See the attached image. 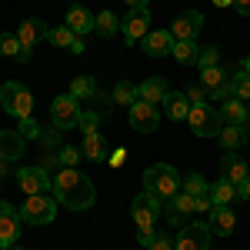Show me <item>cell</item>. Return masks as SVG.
Here are the masks:
<instances>
[{"label": "cell", "instance_id": "6da1fadb", "mask_svg": "<svg viewBox=\"0 0 250 250\" xmlns=\"http://www.w3.org/2000/svg\"><path fill=\"white\" fill-rule=\"evenodd\" d=\"M54 200L63 204L67 210H90L97 200L94 180H87L83 173H77L74 167H63L60 173H54Z\"/></svg>", "mask_w": 250, "mask_h": 250}, {"label": "cell", "instance_id": "7a4b0ae2", "mask_svg": "<svg viewBox=\"0 0 250 250\" xmlns=\"http://www.w3.org/2000/svg\"><path fill=\"white\" fill-rule=\"evenodd\" d=\"M180 173L173 170L170 164H154V167H147L144 170V190L157 193L160 200H170L173 193H180Z\"/></svg>", "mask_w": 250, "mask_h": 250}, {"label": "cell", "instance_id": "3957f363", "mask_svg": "<svg viewBox=\"0 0 250 250\" xmlns=\"http://www.w3.org/2000/svg\"><path fill=\"white\" fill-rule=\"evenodd\" d=\"M0 107H3L10 117L23 120V117L34 114V97H30V90H27L23 83L10 80V83H3V87H0Z\"/></svg>", "mask_w": 250, "mask_h": 250}, {"label": "cell", "instance_id": "277c9868", "mask_svg": "<svg viewBox=\"0 0 250 250\" xmlns=\"http://www.w3.org/2000/svg\"><path fill=\"white\" fill-rule=\"evenodd\" d=\"M20 217H23V224H34V227L54 224V217H57V200L47 197V193H34V197H27V204L20 207Z\"/></svg>", "mask_w": 250, "mask_h": 250}, {"label": "cell", "instance_id": "5b68a950", "mask_svg": "<svg viewBox=\"0 0 250 250\" xmlns=\"http://www.w3.org/2000/svg\"><path fill=\"white\" fill-rule=\"evenodd\" d=\"M187 124H190V130L197 137H217L224 130V120L210 104H193L190 114H187Z\"/></svg>", "mask_w": 250, "mask_h": 250}, {"label": "cell", "instance_id": "8992f818", "mask_svg": "<svg viewBox=\"0 0 250 250\" xmlns=\"http://www.w3.org/2000/svg\"><path fill=\"white\" fill-rule=\"evenodd\" d=\"M164 210H167V200H160V197L150 193V190L137 193L134 204H130V213H134V224H137V227H154V220Z\"/></svg>", "mask_w": 250, "mask_h": 250}, {"label": "cell", "instance_id": "52a82bcc", "mask_svg": "<svg viewBox=\"0 0 250 250\" xmlns=\"http://www.w3.org/2000/svg\"><path fill=\"white\" fill-rule=\"evenodd\" d=\"M210 237V224H184L180 233H173V250H207Z\"/></svg>", "mask_w": 250, "mask_h": 250}, {"label": "cell", "instance_id": "ba28073f", "mask_svg": "<svg viewBox=\"0 0 250 250\" xmlns=\"http://www.w3.org/2000/svg\"><path fill=\"white\" fill-rule=\"evenodd\" d=\"M50 120H54V130H70L77 127L80 120V100L74 94H60L50 104Z\"/></svg>", "mask_w": 250, "mask_h": 250}, {"label": "cell", "instance_id": "9c48e42d", "mask_svg": "<svg viewBox=\"0 0 250 250\" xmlns=\"http://www.w3.org/2000/svg\"><path fill=\"white\" fill-rule=\"evenodd\" d=\"M20 230H23V217H20V207L0 200V247H14L20 240Z\"/></svg>", "mask_w": 250, "mask_h": 250}, {"label": "cell", "instance_id": "30bf717a", "mask_svg": "<svg viewBox=\"0 0 250 250\" xmlns=\"http://www.w3.org/2000/svg\"><path fill=\"white\" fill-rule=\"evenodd\" d=\"M120 30H124V40L127 43H137L150 34V10L147 7H134L127 10V17L120 20Z\"/></svg>", "mask_w": 250, "mask_h": 250}, {"label": "cell", "instance_id": "8fae6325", "mask_svg": "<svg viewBox=\"0 0 250 250\" xmlns=\"http://www.w3.org/2000/svg\"><path fill=\"white\" fill-rule=\"evenodd\" d=\"M17 184L20 190L27 193V197H34V193H47L54 187V177L47 173V167H20L17 170Z\"/></svg>", "mask_w": 250, "mask_h": 250}, {"label": "cell", "instance_id": "7c38bea8", "mask_svg": "<svg viewBox=\"0 0 250 250\" xmlns=\"http://www.w3.org/2000/svg\"><path fill=\"white\" fill-rule=\"evenodd\" d=\"M130 127H134L137 134H154L157 127H160V114H157L154 104L137 100L134 107H130Z\"/></svg>", "mask_w": 250, "mask_h": 250}, {"label": "cell", "instance_id": "4fadbf2b", "mask_svg": "<svg viewBox=\"0 0 250 250\" xmlns=\"http://www.w3.org/2000/svg\"><path fill=\"white\" fill-rule=\"evenodd\" d=\"M200 30H204V14H200V10H184V14L170 23L173 40H197Z\"/></svg>", "mask_w": 250, "mask_h": 250}, {"label": "cell", "instance_id": "5bb4252c", "mask_svg": "<svg viewBox=\"0 0 250 250\" xmlns=\"http://www.w3.org/2000/svg\"><path fill=\"white\" fill-rule=\"evenodd\" d=\"M17 37H20V43H23L27 50H34L40 40H47V37H50V27H47V23H43L40 17H27V20H20Z\"/></svg>", "mask_w": 250, "mask_h": 250}, {"label": "cell", "instance_id": "9a60e30c", "mask_svg": "<svg viewBox=\"0 0 250 250\" xmlns=\"http://www.w3.org/2000/svg\"><path fill=\"white\" fill-rule=\"evenodd\" d=\"M220 177H224V180H230V184L247 180V177H250L247 160H244L240 154H233V150H227V154H224V160H220Z\"/></svg>", "mask_w": 250, "mask_h": 250}, {"label": "cell", "instance_id": "2e32d148", "mask_svg": "<svg viewBox=\"0 0 250 250\" xmlns=\"http://www.w3.org/2000/svg\"><path fill=\"white\" fill-rule=\"evenodd\" d=\"M210 233L213 237H230L233 227H237V213L233 207H210Z\"/></svg>", "mask_w": 250, "mask_h": 250}, {"label": "cell", "instance_id": "e0dca14e", "mask_svg": "<svg viewBox=\"0 0 250 250\" xmlns=\"http://www.w3.org/2000/svg\"><path fill=\"white\" fill-rule=\"evenodd\" d=\"M173 50V34L170 30H150L144 37V54L147 57H167Z\"/></svg>", "mask_w": 250, "mask_h": 250}, {"label": "cell", "instance_id": "ac0fdd59", "mask_svg": "<svg viewBox=\"0 0 250 250\" xmlns=\"http://www.w3.org/2000/svg\"><path fill=\"white\" fill-rule=\"evenodd\" d=\"M63 23L77 34V37H87L90 30H94V14L87 10V7H80V3H74L70 10H67V17H63Z\"/></svg>", "mask_w": 250, "mask_h": 250}, {"label": "cell", "instance_id": "d6986e66", "mask_svg": "<svg viewBox=\"0 0 250 250\" xmlns=\"http://www.w3.org/2000/svg\"><path fill=\"white\" fill-rule=\"evenodd\" d=\"M0 57L17 60V63H30L34 50H27V47L20 43V37H17V34H0Z\"/></svg>", "mask_w": 250, "mask_h": 250}, {"label": "cell", "instance_id": "ffe728a7", "mask_svg": "<svg viewBox=\"0 0 250 250\" xmlns=\"http://www.w3.org/2000/svg\"><path fill=\"white\" fill-rule=\"evenodd\" d=\"M170 94L167 90V80L164 77H150V80H144V83H137V97L144 100V104H164V97Z\"/></svg>", "mask_w": 250, "mask_h": 250}, {"label": "cell", "instance_id": "44dd1931", "mask_svg": "<svg viewBox=\"0 0 250 250\" xmlns=\"http://www.w3.org/2000/svg\"><path fill=\"white\" fill-rule=\"evenodd\" d=\"M220 120L224 124H233V127H244L247 124V117H250V110H247V104L244 100H237V97H230V100H224L220 104Z\"/></svg>", "mask_w": 250, "mask_h": 250}, {"label": "cell", "instance_id": "7402d4cb", "mask_svg": "<svg viewBox=\"0 0 250 250\" xmlns=\"http://www.w3.org/2000/svg\"><path fill=\"white\" fill-rule=\"evenodd\" d=\"M47 40H50L54 47H67L70 54H83V37H77V34H74V30H70L67 23H60V27H54Z\"/></svg>", "mask_w": 250, "mask_h": 250}, {"label": "cell", "instance_id": "603a6c76", "mask_svg": "<svg viewBox=\"0 0 250 250\" xmlns=\"http://www.w3.org/2000/svg\"><path fill=\"white\" fill-rule=\"evenodd\" d=\"M23 154V137L17 130H0V164H10Z\"/></svg>", "mask_w": 250, "mask_h": 250}, {"label": "cell", "instance_id": "cb8c5ba5", "mask_svg": "<svg viewBox=\"0 0 250 250\" xmlns=\"http://www.w3.org/2000/svg\"><path fill=\"white\" fill-rule=\"evenodd\" d=\"M190 100H187V94H177V90H170V94L164 97V110H167V117L170 120H187V114H190Z\"/></svg>", "mask_w": 250, "mask_h": 250}, {"label": "cell", "instance_id": "d4e9b609", "mask_svg": "<svg viewBox=\"0 0 250 250\" xmlns=\"http://www.w3.org/2000/svg\"><path fill=\"white\" fill-rule=\"evenodd\" d=\"M80 150H83V157H90L94 164H100V160H107V157H110V144H107L100 134H87Z\"/></svg>", "mask_w": 250, "mask_h": 250}, {"label": "cell", "instance_id": "484cf974", "mask_svg": "<svg viewBox=\"0 0 250 250\" xmlns=\"http://www.w3.org/2000/svg\"><path fill=\"white\" fill-rule=\"evenodd\" d=\"M233 200H237V184H230V180H217L210 187V204L213 207H230Z\"/></svg>", "mask_w": 250, "mask_h": 250}, {"label": "cell", "instance_id": "4316f807", "mask_svg": "<svg viewBox=\"0 0 250 250\" xmlns=\"http://www.w3.org/2000/svg\"><path fill=\"white\" fill-rule=\"evenodd\" d=\"M173 60L177 63H184V67H190V63H197V57H200V47H197V40H173Z\"/></svg>", "mask_w": 250, "mask_h": 250}, {"label": "cell", "instance_id": "83f0119b", "mask_svg": "<svg viewBox=\"0 0 250 250\" xmlns=\"http://www.w3.org/2000/svg\"><path fill=\"white\" fill-rule=\"evenodd\" d=\"M217 140H220V147L224 150H240V144L247 140V134H244V127H233V124H224V130L217 134Z\"/></svg>", "mask_w": 250, "mask_h": 250}, {"label": "cell", "instance_id": "f1b7e54d", "mask_svg": "<svg viewBox=\"0 0 250 250\" xmlns=\"http://www.w3.org/2000/svg\"><path fill=\"white\" fill-rule=\"evenodd\" d=\"M180 190L190 193V197H210V184H207L200 173H187V177L180 180Z\"/></svg>", "mask_w": 250, "mask_h": 250}, {"label": "cell", "instance_id": "f546056e", "mask_svg": "<svg viewBox=\"0 0 250 250\" xmlns=\"http://www.w3.org/2000/svg\"><path fill=\"white\" fill-rule=\"evenodd\" d=\"M117 27H120V20H117V14H110V10H100L94 17V30L100 34V37H114Z\"/></svg>", "mask_w": 250, "mask_h": 250}, {"label": "cell", "instance_id": "4dcf8cb0", "mask_svg": "<svg viewBox=\"0 0 250 250\" xmlns=\"http://www.w3.org/2000/svg\"><path fill=\"white\" fill-rule=\"evenodd\" d=\"M114 100L120 104V107H134L137 100H140V97H137V83H130V80H120V83L114 87Z\"/></svg>", "mask_w": 250, "mask_h": 250}, {"label": "cell", "instance_id": "1f68e13d", "mask_svg": "<svg viewBox=\"0 0 250 250\" xmlns=\"http://www.w3.org/2000/svg\"><path fill=\"white\" fill-rule=\"evenodd\" d=\"M200 83L207 87V90H217L220 83H227V77H224V67H200Z\"/></svg>", "mask_w": 250, "mask_h": 250}, {"label": "cell", "instance_id": "d6a6232c", "mask_svg": "<svg viewBox=\"0 0 250 250\" xmlns=\"http://www.w3.org/2000/svg\"><path fill=\"white\" fill-rule=\"evenodd\" d=\"M70 94L77 97V100H90V97L97 94L94 77H74V83H70Z\"/></svg>", "mask_w": 250, "mask_h": 250}, {"label": "cell", "instance_id": "836d02e7", "mask_svg": "<svg viewBox=\"0 0 250 250\" xmlns=\"http://www.w3.org/2000/svg\"><path fill=\"white\" fill-rule=\"evenodd\" d=\"M230 90H233V97L237 100H250V74H233L230 77Z\"/></svg>", "mask_w": 250, "mask_h": 250}, {"label": "cell", "instance_id": "e575fe53", "mask_svg": "<svg viewBox=\"0 0 250 250\" xmlns=\"http://www.w3.org/2000/svg\"><path fill=\"white\" fill-rule=\"evenodd\" d=\"M17 134L23 137V140H40V137H43V130H40V124L34 120V117H23V120H20V130H17Z\"/></svg>", "mask_w": 250, "mask_h": 250}, {"label": "cell", "instance_id": "d590c367", "mask_svg": "<svg viewBox=\"0 0 250 250\" xmlns=\"http://www.w3.org/2000/svg\"><path fill=\"white\" fill-rule=\"evenodd\" d=\"M80 157H83V150H80V147H70V144H67V147H60L57 150V160H60V167H77V160Z\"/></svg>", "mask_w": 250, "mask_h": 250}, {"label": "cell", "instance_id": "8d00e7d4", "mask_svg": "<svg viewBox=\"0 0 250 250\" xmlns=\"http://www.w3.org/2000/svg\"><path fill=\"white\" fill-rule=\"evenodd\" d=\"M77 127L83 130V137H87V134H97V127H100V114H97V110H87V114H80Z\"/></svg>", "mask_w": 250, "mask_h": 250}, {"label": "cell", "instance_id": "74e56055", "mask_svg": "<svg viewBox=\"0 0 250 250\" xmlns=\"http://www.w3.org/2000/svg\"><path fill=\"white\" fill-rule=\"evenodd\" d=\"M187 100H190V104H207V100H210V90H207L204 83H190V87H187Z\"/></svg>", "mask_w": 250, "mask_h": 250}, {"label": "cell", "instance_id": "f35d334b", "mask_svg": "<svg viewBox=\"0 0 250 250\" xmlns=\"http://www.w3.org/2000/svg\"><path fill=\"white\" fill-rule=\"evenodd\" d=\"M220 60V50L217 47H200V57H197V67H213Z\"/></svg>", "mask_w": 250, "mask_h": 250}, {"label": "cell", "instance_id": "ab89813d", "mask_svg": "<svg viewBox=\"0 0 250 250\" xmlns=\"http://www.w3.org/2000/svg\"><path fill=\"white\" fill-rule=\"evenodd\" d=\"M154 240H157L154 227H137V244H140V247H150Z\"/></svg>", "mask_w": 250, "mask_h": 250}, {"label": "cell", "instance_id": "60d3db41", "mask_svg": "<svg viewBox=\"0 0 250 250\" xmlns=\"http://www.w3.org/2000/svg\"><path fill=\"white\" fill-rule=\"evenodd\" d=\"M147 250H173V233H157V240Z\"/></svg>", "mask_w": 250, "mask_h": 250}, {"label": "cell", "instance_id": "b9f144b4", "mask_svg": "<svg viewBox=\"0 0 250 250\" xmlns=\"http://www.w3.org/2000/svg\"><path fill=\"white\" fill-rule=\"evenodd\" d=\"M230 97H233V90H230V80H227V83H220L217 90H210V100H220V104H224V100H230Z\"/></svg>", "mask_w": 250, "mask_h": 250}, {"label": "cell", "instance_id": "7bdbcfd3", "mask_svg": "<svg viewBox=\"0 0 250 250\" xmlns=\"http://www.w3.org/2000/svg\"><path fill=\"white\" fill-rule=\"evenodd\" d=\"M124 160H127V150H124V147L110 150V157H107V164H110V167H124Z\"/></svg>", "mask_w": 250, "mask_h": 250}, {"label": "cell", "instance_id": "ee69618b", "mask_svg": "<svg viewBox=\"0 0 250 250\" xmlns=\"http://www.w3.org/2000/svg\"><path fill=\"white\" fill-rule=\"evenodd\" d=\"M237 200H247V204H250V177L237 184Z\"/></svg>", "mask_w": 250, "mask_h": 250}, {"label": "cell", "instance_id": "f6af8a7d", "mask_svg": "<svg viewBox=\"0 0 250 250\" xmlns=\"http://www.w3.org/2000/svg\"><path fill=\"white\" fill-rule=\"evenodd\" d=\"M233 7L240 10V17H250V0H233Z\"/></svg>", "mask_w": 250, "mask_h": 250}, {"label": "cell", "instance_id": "bcb514c9", "mask_svg": "<svg viewBox=\"0 0 250 250\" xmlns=\"http://www.w3.org/2000/svg\"><path fill=\"white\" fill-rule=\"evenodd\" d=\"M124 3H127V7H130V10H134V7H147V3H150V0H124Z\"/></svg>", "mask_w": 250, "mask_h": 250}, {"label": "cell", "instance_id": "7dc6e473", "mask_svg": "<svg viewBox=\"0 0 250 250\" xmlns=\"http://www.w3.org/2000/svg\"><path fill=\"white\" fill-rule=\"evenodd\" d=\"M210 3H213V7H230L233 0H210Z\"/></svg>", "mask_w": 250, "mask_h": 250}, {"label": "cell", "instance_id": "c3c4849f", "mask_svg": "<svg viewBox=\"0 0 250 250\" xmlns=\"http://www.w3.org/2000/svg\"><path fill=\"white\" fill-rule=\"evenodd\" d=\"M244 74H250V54L244 57Z\"/></svg>", "mask_w": 250, "mask_h": 250}, {"label": "cell", "instance_id": "681fc988", "mask_svg": "<svg viewBox=\"0 0 250 250\" xmlns=\"http://www.w3.org/2000/svg\"><path fill=\"white\" fill-rule=\"evenodd\" d=\"M7 250H23V247H17V244H14V247H7Z\"/></svg>", "mask_w": 250, "mask_h": 250}, {"label": "cell", "instance_id": "f907efd6", "mask_svg": "<svg viewBox=\"0 0 250 250\" xmlns=\"http://www.w3.org/2000/svg\"><path fill=\"white\" fill-rule=\"evenodd\" d=\"M247 110H250V104H247Z\"/></svg>", "mask_w": 250, "mask_h": 250}]
</instances>
